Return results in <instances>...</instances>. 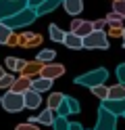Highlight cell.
Instances as JSON below:
<instances>
[{
  "label": "cell",
  "mask_w": 125,
  "mask_h": 130,
  "mask_svg": "<svg viewBox=\"0 0 125 130\" xmlns=\"http://www.w3.org/2000/svg\"><path fill=\"white\" fill-rule=\"evenodd\" d=\"M83 48H102V51H106L108 48V36L106 31H92V34H88L86 38H83Z\"/></svg>",
  "instance_id": "5"
},
{
  "label": "cell",
  "mask_w": 125,
  "mask_h": 130,
  "mask_svg": "<svg viewBox=\"0 0 125 130\" xmlns=\"http://www.w3.org/2000/svg\"><path fill=\"white\" fill-rule=\"evenodd\" d=\"M0 105L8 111V113H19L25 109V103H23V94L19 92H13V90H8L4 92L2 96H0Z\"/></svg>",
  "instance_id": "3"
},
{
  "label": "cell",
  "mask_w": 125,
  "mask_h": 130,
  "mask_svg": "<svg viewBox=\"0 0 125 130\" xmlns=\"http://www.w3.org/2000/svg\"><path fill=\"white\" fill-rule=\"evenodd\" d=\"M42 2H44V0H27V9H31V11H33V9H38Z\"/></svg>",
  "instance_id": "36"
},
{
  "label": "cell",
  "mask_w": 125,
  "mask_h": 130,
  "mask_svg": "<svg viewBox=\"0 0 125 130\" xmlns=\"http://www.w3.org/2000/svg\"><path fill=\"white\" fill-rule=\"evenodd\" d=\"M90 90L94 92V96H98L100 101H106V99H108V86H104V84L94 86V88H90Z\"/></svg>",
  "instance_id": "25"
},
{
  "label": "cell",
  "mask_w": 125,
  "mask_h": 130,
  "mask_svg": "<svg viewBox=\"0 0 125 130\" xmlns=\"http://www.w3.org/2000/svg\"><path fill=\"white\" fill-rule=\"evenodd\" d=\"M92 25H94V29H96V31H102V29H104V25H106V21H104V19H100V21H92Z\"/></svg>",
  "instance_id": "34"
},
{
  "label": "cell",
  "mask_w": 125,
  "mask_h": 130,
  "mask_svg": "<svg viewBox=\"0 0 125 130\" xmlns=\"http://www.w3.org/2000/svg\"><path fill=\"white\" fill-rule=\"evenodd\" d=\"M4 74H6V71H4V67H2V65H0V78H2Z\"/></svg>",
  "instance_id": "39"
},
{
  "label": "cell",
  "mask_w": 125,
  "mask_h": 130,
  "mask_svg": "<svg viewBox=\"0 0 125 130\" xmlns=\"http://www.w3.org/2000/svg\"><path fill=\"white\" fill-rule=\"evenodd\" d=\"M106 78H108V71L104 67H98V69L86 71L83 76H77V78H75V84H77V86H86V88H94V86L104 84Z\"/></svg>",
  "instance_id": "1"
},
{
  "label": "cell",
  "mask_w": 125,
  "mask_h": 130,
  "mask_svg": "<svg viewBox=\"0 0 125 130\" xmlns=\"http://www.w3.org/2000/svg\"><path fill=\"white\" fill-rule=\"evenodd\" d=\"M123 19L125 17H121L119 13H115V11H111L104 17V21H106V25H123Z\"/></svg>",
  "instance_id": "24"
},
{
  "label": "cell",
  "mask_w": 125,
  "mask_h": 130,
  "mask_svg": "<svg viewBox=\"0 0 125 130\" xmlns=\"http://www.w3.org/2000/svg\"><path fill=\"white\" fill-rule=\"evenodd\" d=\"M63 96H65L63 92H52V94L48 96V109H54V111H56L58 105L63 103Z\"/></svg>",
  "instance_id": "23"
},
{
  "label": "cell",
  "mask_w": 125,
  "mask_h": 130,
  "mask_svg": "<svg viewBox=\"0 0 125 130\" xmlns=\"http://www.w3.org/2000/svg\"><path fill=\"white\" fill-rule=\"evenodd\" d=\"M113 2H115V0H113Z\"/></svg>",
  "instance_id": "42"
},
{
  "label": "cell",
  "mask_w": 125,
  "mask_h": 130,
  "mask_svg": "<svg viewBox=\"0 0 125 130\" xmlns=\"http://www.w3.org/2000/svg\"><path fill=\"white\" fill-rule=\"evenodd\" d=\"M17 61H19L17 57H6V61H4V67H6L8 71H15V69H17Z\"/></svg>",
  "instance_id": "30"
},
{
  "label": "cell",
  "mask_w": 125,
  "mask_h": 130,
  "mask_svg": "<svg viewBox=\"0 0 125 130\" xmlns=\"http://www.w3.org/2000/svg\"><path fill=\"white\" fill-rule=\"evenodd\" d=\"M113 11L119 13L121 17H125V0H115L113 2Z\"/></svg>",
  "instance_id": "29"
},
{
  "label": "cell",
  "mask_w": 125,
  "mask_h": 130,
  "mask_svg": "<svg viewBox=\"0 0 125 130\" xmlns=\"http://www.w3.org/2000/svg\"><path fill=\"white\" fill-rule=\"evenodd\" d=\"M123 34V25H111V36H121Z\"/></svg>",
  "instance_id": "35"
},
{
  "label": "cell",
  "mask_w": 125,
  "mask_h": 130,
  "mask_svg": "<svg viewBox=\"0 0 125 130\" xmlns=\"http://www.w3.org/2000/svg\"><path fill=\"white\" fill-rule=\"evenodd\" d=\"M52 128L54 130H69V120L65 116H56L54 122H52Z\"/></svg>",
  "instance_id": "26"
},
{
  "label": "cell",
  "mask_w": 125,
  "mask_h": 130,
  "mask_svg": "<svg viewBox=\"0 0 125 130\" xmlns=\"http://www.w3.org/2000/svg\"><path fill=\"white\" fill-rule=\"evenodd\" d=\"M11 34H13V29L11 27H6L2 21H0V44H6V40L11 38Z\"/></svg>",
  "instance_id": "27"
},
{
  "label": "cell",
  "mask_w": 125,
  "mask_h": 130,
  "mask_svg": "<svg viewBox=\"0 0 125 130\" xmlns=\"http://www.w3.org/2000/svg\"><path fill=\"white\" fill-rule=\"evenodd\" d=\"M15 130H40L36 124H29V122H23V124H17Z\"/></svg>",
  "instance_id": "32"
},
{
  "label": "cell",
  "mask_w": 125,
  "mask_h": 130,
  "mask_svg": "<svg viewBox=\"0 0 125 130\" xmlns=\"http://www.w3.org/2000/svg\"><path fill=\"white\" fill-rule=\"evenodd\" d=\"M123 118H125V113H123Z\"/></svg>",
  "instance_id": "41"
},
{
  "label": "cell",
  "mask_w": 125,
  "mask_h": 130,
  "mask_svg": "<svg viewBox=\"0 0 125 130\" xmlns=\"http://www.w3.org/2000/svg\"><path fill=\"white\" fill-rule=\"evenodd\" d=\"M50 88H52V80H48V78H42V76H38V78H33L31 80V90H36V92H48Z\"/></svg>",
  "instance_id": "13"
},
{
  "label": "cell",
  "mask_w": 125,
  "mask_h": 130,
  "mask_svg": "<svg viewBox=\"0 0 125 130\" xmlns=\"http://www.w3.org/2000/svg\"><path fill=\"white\" fill-rule=\"evenodd\" d=\"M100 107H104L106 111H111L113 116H123L125 113V99H119V101H113V99H106V101H102V105Z\"/></svg>",
  "instance_id": "9"
},
{
  "label": "cell",
  "mask_w": 125,
  "mask_h": 130,
  "mask_svg": "<svg viewBox=\"0 0 125 130\" xmlns=\"http://www.w3.org/2000/svg\"><path fill=\"white\" fill-rule=\"evenodd\" d=\"M40 42H42V36L40 34H31V31H27V34H21L19 36V46H23V48L38 46Z\"/></svg>",
  "instance_id": "12"
},
{
  "label": "cell",
  "mask_w": 125,
  "mask_h": 130,
  "mask_svg": "<svg viewBox=\"0 0 125 130\" xmlns=\"http://www.w3.org/2000/svg\"><path fill=\"white\" fill-rule=\"evenodd\" d=\"M31 80H33V78H27V76H19V78H15V82H13V86H11V90H13V92H19V94L31 90Z\"/></svg>",
  "instance_id": "10"
},
{
  "label": "cell",
  "mask_w": 125,
  "mask_h": 130,
  "mask_svg": "<svg viewBox=\"0 0 125 130\" xmlns=\"http://www.w3.org/2000/svg\"><path fill=\"white\" fill-rule=\"evenodd\" d=\"M23 9H27V0H0V21L13 17Z\"/></svg>",
  "instance_id": "4"
},
{
  "label": "cell",
  "mask_w": 125,
  "mask_h": 130,
  "mask_svg": "<svg viewBox=\"0 0 125 130\" xmlns=\"http://www.w3.org/2000/svg\"><path fill=\"white\" fill-rule=\"evenodd\" d=\"M65 105H67V109H69V113H79L81 111V105H79V101L75 99V96L65 94Z\"/></svg>",
  "instance_id": "22"
},
{
  "label": "cell",
  "mask_w": 125,
  "mask_h": 130,
  "mask_svg": "<svg viewBox=\"0 0 125 130\" xmlns=\"http://www.w3.org/2000/svg\"><path fill=\"white\" fill-rule=\"evenodd\" d=\"M13 82H15V76H13V74H8V71H6V74H4L2 78H0V88H8V90H11Z\"/></svg>",
  "instance_id": "28"
},
{
  "label": "cell",
  "mask_w": 125,
  "mask_h": 130,
  "mask_svg": "<svg viewBox=\"0 0 125 130\" xmlns=\"http://www.w3.org/2000/svg\"><path fill=\"white\" fill-rule=\"evenodd\" d=\"M94 130H117V116H113L104 107H98V122Z\"/></svg>",
  "instance_id": "6"
},
{
  "label": "cell",
  "mask_w": 125,
  "mask_h": 130,
  "mask_svg": "<svg viewBox=\"0 0 125 130\" xmlns=\"http://www.w3.org/2000/svg\"><path fill=\"white\" fill-rule=\"evenodd\" d=\"M63 74H65V65H61V63H46V65H42V69H40V76L52 80V82L56 78H61Z\"/></svg>",
  "instance_id": "8"
},
{
  "label": "cell",
  "mask_w": 125,
  "mask_h": 130,
  "mask_svg": "<svg viewBox=\"0 0 125 130\" xmlns=\"http://www.w3.org/2000/svg\"><path fill=\"white\" fill-rule=\"evenodd\" d=\"M25 63H27L25 59H19V61H17V69H15V71H23V67H25Z\"/></svg>",
  "instance_id": "38"
},
{
  "label": "cell",
  "mask_w": 125,
  "mask_h": 130,
  "mask_svg": "<svg viewBox=\"0 0 125 130\" xmlns=\"http://www.w3.org/2000/svg\"><path fill=\"white\" fill-rule=\"evenodd\" d=\"M117 80H119V84L125 86V63L117 65Z\"/></svg>",
  "instance_id": "31"
},
{
  "label": "cell",
  "mask_w": 125,
  "mask_h": 130,
  "mask_svg": "<svg viewBox=\"0 0 125 130\" xmlns=\"http://www.w3.org/2000/svg\"><path fill=\"white\" fill-rule=\"evenodd\" d=\"M54 118H56V111L54 109H44L38 118H33V122H40V124H44V126H52Z\"/></svg>",
  "instance_id": "17"
},
{
  "label": "cell",
  "mask_w": 125,
  "mask_h": 130,
  "mask_svg": "<svg viewBox=\"0 0 125 130\" xmlns=\"http://www.w3.org/2000/svg\"><path fill=\"white\" fill-rule=\"evenodd\" d=\"M23 103L27 109H38L42 105V96L36 90H27V92H23Z\"/></svg>",
  "instance_id": "11"
},
{
  "label": "cell",
  "mask_w": 125,
  "mask_h": 130,
  "mask_svg": "<svg viewBox=\"0 0 125 130\" xmlns=\"http://www.w3.org/2000/svg\"><path fill=\"white\" fill-rule=\"evenodd\" d=\"M63 44H65L67 48H71V51H81V48H83V38H79L77 34H73V31H69V34L65 36Z\"/></svg>",
  "instance_id": "14"
},
{
  "label": "cell",
  "mask_w": 125,
  "mask_h": 130,
  "mask_svg": "<svg viewBox=\"0 0 125 130\" xmlns=\"http://www.w3.org/2000/svg\"><path fill=\"white\" fill-rule=\"evenodd\" d=\"M54 57H56L54 51H50V48H44V51H40V53L36 55V61L42 63V65H46V63H52V61H54Z\"/></svg>",
  "instance_id": "19"
},
{
  "label": "cell",
  "mask_w": 125,
  "mask_h": 130,
  "mask_svg": "<svg viewBox=\"0 0 125 130\" xmlns=\"http://www.w3.org/2000/svg\"><path fill=\"white\" fill-rule=\"evenodd\" d=\"M6 46H19V36H17V34H11V38L6 40Z\"/></svg>",
  "instance_id": "33"
},
{
  "label": "cell",
  "mask_w": 125,
  "mask_h": 130,
  "mask_svg": "<svg viewBox=\"0 0 125 130\" xmlns=\"http://www.w3.org/2000/svg\"><path fill=\"white\" fill-rule=\"evenodd\" d=\"M58 4H63V0H44L38 9H33L36 11V17H42V15H46V13H52Z\"/></svg>",
  "instance_id": "16"
},
{
  "label": "cell",
  "mask_w": 125,
  "mask_h": 130,
  "mask_svg": "<svg viewBox=\"0 0 125 130\" xmlns=\"http://www.w3.org/2000/svg\"><path fill=\"white\" fill-rule=\"evenodd\" d=\"M108 99H113V101L125 99V86H123V84H115V86H108Z\"/></svg>",
  "instance_id": "20"
},
{
  "label": "cell",
  "mask_w": 125,
  "mask_h": 130,
  "mask_svg": "<svg viewBox=\"0 0 125 130\" xmlns=\"http://www.w3.org/2000/svg\"><path fill=\"white\" fill-rule=\"evenodd\" d=\"M63 6H65L67 15L77 17V15L83 11V0H63Z\"/></svg>",
  "instance_id": "15"
},
{
  "label": "cell",
  "mask_w": 125,
  "mask_h": 130,
  "mask_svg": "<svg viewBox=\"0 0 125 130\" xmlns=\"http://www.w3.org/2000/svg\"><path fill=\"white\" fill-rule=\"evenodd\" d=\"M48 36H50L52 42H63L65 36H67V31H63L58 25H50V27H48Z\"/></svg>",
  "instance_id": "21"
},
{
  "label": "cell",
  "mask_w": 125,
  "mask_h": 130,
  "mask_svg": "<svg viewBox=\"0 0 125 130\" xmlns=\"http://www.w3.org/2000/svg\"><path fill=\"white\" fill-rule=\"evenodd\" d=\"M69 130H83V126L79 122H69Z\"/></svg>",
  "instance_id": "37"
},
{
  "label": "cell",
  "mask_w": 125,
  "mask_h": 130,
  "mask_svg": "<svg viewBox=\"0 0 125 130\" xmlns=\"http://www.w3.org/2000/svg\"><path fill=\"white\" fill-rule=\"evenodd\" d=\"M121 38H123V46H125V25H123V34H121Z\"/></svg>",
  "instance_id": "40"
},
{
  "label": "cell",
  "mask_w": 125,
  "mask_h": 130,
  "mask_svg": "<svg viewBox=\"0 0 125 130\" xmlns=\"http://www.w3.org/2000/svg\"><path fill=\"white\" fill-rule=\"evenodd\" d=\"M40 69H42V63H38V61H27V63H25V67H23V71H21V76L33 78V76L40 74Z\"/></svg>",
  "instance_id": "18"
},
{
  "label": "cell",
  "mask_w": 125,
  "mask_h": 130,
  "mask_svg": "<svg viewBox=\"0 0 125 130\" xmlns=\"http://www.w3.org/2000/svg\"><path fill=\"white\" fill-rule=\"evenodd\" d=\"M38 17H36V11H31V9H23L19 11L17 15H13V17H8L4 19L2 23L6 27H11V29H17V27H25V25H29V23H33Z\"/></svg>",
  "instance_id": "2"
},
{
  "label": "cell",
  "mask_w": 125,
  "mask_h": 130,
  "mask_svg": "<svg viewBox=\"0 0 125 130\" xmlns=\"http://www.w3.org/2000/svg\"><path fill=\"white\" fill-rule=\"evenodd\" d=\"M73 34H77L79 38H86L88 34H92L94 31V25H92V21H86V19H79V17H75L71 21V29Z\"/></svg>",
  "instance_id": "7"
}]
</instances>
